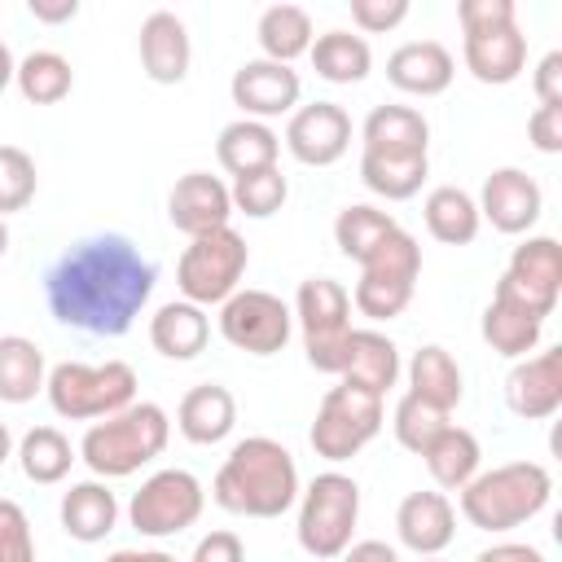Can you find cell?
<instances>
[{
    "mask_svg": "<svg viewBox=\"0 0 562 562\" xmlns=\"http://www.w3.org/2000/svg\"><path fill=\"white\" fill-rule=\"evenodd\" d=\"M299 465L285 443L272 435H246L228 448L224 465L215 470L211 496L220 509L241 518H281L299 501Z\"/></svg>",
    "mask_w": 562,
    "mask_h": 562,
    "instance_id": "2",
    "label": "cell"
},
{
    "mask_svg": "<svg viewBox=\"0 0 562 562\" xmlns=\"http://www.w3.org/2000/svg\"><path fill=\"white\" fill-rule=\"evenodd\" d=\"M228 198H233V211L250 215V220H268L285 206L290 198V180L281 176V167H268V171H250V176H237L228 184Z\"/></svg>",
    "mask_w": 562,
    "mask_h": 562,
    "instance_id": "40",
    "label": "cell"
},
{
    "mask_svg": "<svg viewBox=\"0 0 562 562\" xmlns=\"http://www.w3.org/2000/svg\"><path fill=\"white\" fill-rule=\"evenodd\" d=\"M417 277H422V246L413 233L395 228L360 259V281L351 290V307L369 321H395L413 303Z\"/></svg>",
    "mask_w": 562,
    "mask_h": 562,
    "instance_id": "6",
    "label": "cell"
},
{
    "mask_svg": "<svg viewBox=\"0 0 562 562\" xmlns=\"http://www.w3.org/2000/svg\"><path fill=\"white\" fill-rule=\"evenodd\" d=\"M211 338V316L198 303L171 299L149 316V342L167 360H193Z\"/></svg>",
    "mask_w": 562,
    "mask_h": 562,
    "instance_id": "29",
    "label": "cell"
},
{
    "mask_svg": "<svg viewBox=\"0 0 562 562\" xmlns=\"http://www.w3.org/2000/svg\"><path fill=\"white\" fill-rule=\"evenodd\" d=\"M422 220L426 233L443 246H470L479 237V202L461 189V184H435L422 202Z\"/></svg>",
    "mask_w": 562,
    "mask_h": 562,
    "instance_id": "32",
    "label": "cell"
},
{
    "mask_svg": "<svg viewBox=\"0 0 562 562\" xmlns=\"http://www.w3.org/2000/svg\"><path fill=\"white\" fill-rule=\"evenodd\" d=\"M378 430H382V395H369L360 386L338 382L321 395L307 439H312L316 457L338 465V461H351L364 443H373Z\"/></svg>",
    "mask_w": 562,
    "mask_h": 562,
    "instance_id": "10",
    "label": "cell"
},
{
    "mask_svg": "<svg viewBox=\"0 0 562 562\" xmlns=\"http://www.w3.org/2000/svg\"><path fill=\"white\" fill-rule=\"evenodd\" d=\"M505 404L522 422H544L562 408V347H544L536 356L514 360L505 373Z\"/></svg>",
    "mask_w": 562,
    "mask_h": 562,
    "instance_id": "17",
    "label": "cell"
},
{
    "mask_svg": "<svg viewBox=\"0 0 562 562\" xmlns=\"http://www.w3.org/2000/svg\"><path fill=\"white\" fill-rule=\"evenodd\" d=\"M364 154H386V158H426L430 145V123L413 105H373L360 123Z\"/></svg>",
    "mask_w": 562,
    "mask_h": 562,
    "instance_id": "23",
    "label": "cell"
},
{
    "mask_svg": "<svg viewBox=\"0 0 562 562\" xmlns=\"http://www.w3.org/2000/svg\"><path fill=\"white\" fill-rule=\"evenodd\" d=\"M294 321L303 334V351L307 364L316 373H342V356H347V338H351V294L342 281L334 277H307L299 281L294 294Z\"/></svg>",
    "mask_w": 562,
    "mask_h": 562,
    "instance_id": "8",
    "label": "cell"
},
{
    "mask_svg": "<svg viewBox=\"0 0 562 562\" xmlns=\"http://www.w3.org/2000/svg\"><path fill=\"white\" fill-rule=\"evenodd\" d=\"M18 465H22V474L31 483L48 487V483H61L70 474L75 448H70V439L57 426H35V430H26L18 439Z\"/></svg>",
    "mask_w": 562,
    "mask_h": 562,
    "instance_id": "37",
    "label": "cell"
},
{
    "mask_svg": "<svg viewBox=\"0 0 562 562\" xmlns=\"http://www.w3.org/2000/svg\"><path fill=\"white\" fill-rule=\"evenodd\" d=\"M527 140L540 154H562V101L536 105V114L527 119Z\"/></svg>",
    "mask_w": 562,
    "mask_h": 562,
    "instance_id": "46",
    "label": "cell"
},
{
    "mask_svg": "<svg viewBox=\"0 0 562 562\" xmlns=\"http://www.w3.org/2000/svg\"><path fill=\"white\" fill-rule=\"evenodd\" d=\"M18 92L31 101V105H57L70 97L75 88V70L70 61L57 53V48H35L18 61V75H13Z\"/></svg>",
    "mask_w": 562,
    "mask_h": 562,
    "instance_id": "36",
    "label": "cell"
},
{
    "mask_svg": "<svg viewBox=\"0 0 562 562\" xmlns=\"http://www.w3.org/2000/svg\"><path fill=\"white\" fill-rule=\"evenodd\" d=\"M31 18L35 22H48V26H61L70 18H79V0H26Z\"/></svg>",
    "mask_w": 562,
    "mask_h": 562,
    "instance_id": "51",
    "label": "cell"
},
{
    "mask_svg": "<svg viewBox=\"0 0 562 562\" xmlns=\"http://www.w3.org/2000/svg\"><path fill=\"white\" fill-rule=\"evenodd\" d=\"M338 378L369 395H386L400 382V347L382 329H351Z\"/></svg>",
    "mask_w": 562,
    "mask_h": 562,
    "instance_id": "24",
    "label": "cell"
},
{
    "mask_svg": "<svg viewBox=\"0 0 562 562\" xmlns=\"http://www.w3.org/2000/svg\"><path fill=\"white\" fill-rule=\"evenodd\" d=\"M154 263L123 237L97 233L75 241L44 277L48 312L92 338H119L154 294Z\"/></svg>",
    "mask_w": 562,
    "mask_h": 562,
    "instance_id": "1",
    "label": "cell"
},
{
    "mask_svg": "<svg viewBox=\"0 0 562 562\" xmlns=\"http://www.w3.org/2000/svg\"><path fill=\"white\" fill-rule=\"evenodd\" d=\"M171 439V417L154 400H136L114 417H101L79 439V461L97 479H127L154 457H162Z\"/></svg>",
    "mask_w": 562,
    "mask_h": 562,
    "instance_id": "3",
    "label": "cell"
},
{
    "mask_svg": "<svg viewBox=\"0 0 562 562\" xmlns=\"http://www.w3.org/2000/svg\"><path fill=\"white\" fill-rule=\"evenodd\" d=\"M553 496V474L540 461H505L479 470L461 487V514L479 531H514L531 522Z\"/></svg>",
    "mask_w": 562,
    "mask_h": 562,
    "instance_id": "4",
    "label": "cell"
},
{
    "mask_svg": "<svg viewBox=\"0 0 562 562\" xmlns=\"http://www.w3.org/2000/svg\"><path fill=\"white\" fill-rule=\"evenodd\" d=\"M189 562H246V544H241L237 531L215 527V531H206V536L193 544Z\"/></svg>",
    "mask_w": 562,
    "mask_h": 562,
    "instance_id": "47",
    "label": "cell"
},
{
    "mask_svg": "<svg viewBox=\"0 0 562 562\" xmlns=\"http://www.w3.org/2000/svg\"><path fill=\"white\" fill-rule=\"evenodd\" d=\"M307 57H312V70H316L325 83H360V79L373 70V48H369V40H364V35H351V31H342V26L316 35L312 48H307Z\"/></svg>",
    "mask_w": 562,
    "mask_h": 562,
    "instance_id": "34",
    "label": "cell"
},
{
    "mask_svg": "<svg viewBox=\"0 0 562 562\" xmlns=\"http://www.w3.org/2000/svg\"><path fill=\"white\" fill-rule=\"evenodd\" d=\"M48 364L35 338L26 334H0V400L4 404H26L44 391Z\"/></svg>",
    "mask_w": 562,
    "mask_h": 562,
    "instance_id": "33",
    "label": "cell"
},
{
    "mask_svg": "<svg viewBox=\"0 0 562 562\" xmlns=\"http://www.w3.org/2000/svg\"><path fill=\"white\" fill-rule=\"evenodd\" d=\"M338 562H400V553L386 544V540H351Z\"/></svg>",
    "mask_w": 562,
    "mask_h": 562,
    "instance_id": "50",
    "label": "cell"
},
{
    "mask_svg": "<svg viewBox=\"0 0 562 562\" xmlns=\"http://www.w3.org/2000/svg\"><path fill=\"white\" fill-rule=\"evenodd\" d=\"M193 61V44H189V26L180 13L171 9H154L140 22V66L154 83H180L189 75Z\"/></svg>",
    "mask_w": 562,
    "mask_h": 562,
    "instance_id": "20",
    "label": "cell"
},
{
    "mask_svg": "<svg viewBox=\"0 0 562 562\" xmlns=\"http://www.w3.org/2000/svg\"><path fill=\"white\" fill-rule=\"evenodd\" d=\"M422 562H439V558H422Z\"/></svg>",
    "mask_w": 562,
    "mask_h": 562,
    "instance_id": "56",
    "label": "cell"
},
{
    "mask_svg": "<svg viewBox=\"0 0 562 562\" xmlns=\"http://www.w3.org/2000/svg\"><path fill=\"white\" fill-rule=\"evenodd\" d=\"M35 189H40L35 158L18 145H0V220L13 211H26Z\"/></svg>",
    "mask_w": 562,
    "mask_h": 562,
    "instance_id": "42",
    "label": "cell"
},
{
    "mask_svg": "<svg viewBox=\"0 0 562 562\" xmlns=\"http://www.w3.org/2000/svg\"><path fill=\"white\" fill-rule=\"evenodd\" d=\"M61 527L70 540L79 544H97L114 531L119 522V496L110 492L105 479H83V483H70L61 492Z\"/></svg>",
    "mask_w": 562,
    "mask_h": 562,
    "instance_id": "26",
    "label": "cell"
},
{
    "mask_svg": "<svg viewBox=\"0 0 562 562\" xmlns=\"http://www.w3.org/2000/svg\"><path fill=\"white\" fill-rule=\"evenodd\" d=\"M105 562H176L167 549H114L105 553Z\"/></svg>",
    "mask_w": 562,
    "mask_h": 562,
    "instance_id": "52",
    "label": "cell"
},
{
    "mask_svg": "<svg viewBox=\"0 0 562 562\" xmlns=\"http://www.w3.org/2000/svg\"><path fill=\"white\" fill-rule=\"evenodd\" d=\"M426 176H430V158H386V154L360 149V180L369 193H378L386 202H404V198L422 193Z\"/></svg>",
    "mask_w": 562,
    "mask_h": 562,
    "instance_id": "38",
    "label": "cell"
},
{
    "mask_svg": "<svg viewBox=\"0 0 562 562\" xmlns=\"http://www.w3.org/2000/svg\"><path fill=\"white\" fill-rule=\"evenodd\" d=\"M176 426H180V435L189 443H202V448L228 439L233 426H237V400H233V391L220 386V382L189 386L184 400H180V408H176Z\"/></svg>",
    "mask_w": 562,
    "mask_h": 562,
    "instance_id": "25",
    "label": "cell"
},
{
    "mask_svg": "<svg viewBox=\"0 0 562 562\" xmlns=\"http://www.w3.org/2000/svg\"><path fill=\"white\" fill-rule=\"evenodd\" d=\"M233 105L241 110V119H277V114H294L299 110V97H303V79L294 66H281V61H268V57H250L233 70Z\"/></svg>",
    "mask_w": 562,
    "mask_h": 562,
    "instance_id": "14",
    "label": "cell"
},
{
    "mask_svg": "<svg viewBox=\"0 0 562 562\" xmlns=\"http://www.w3.org/2000/svg\"><path fill=\"white\" fill-rule=\"evenodd\" d=\"M220 334L246 356H277L294 334V312L268 290H237L220 303Z\"/></svg>",
    "mask_w": 562,
    "mask_h": 562,
    "instance_id": "12",
    "label": "cell"
},
{
    "mask_svg": "<svg viewBox=\"0 0 562 562\" xmlns=\"http://www.w3.org/2000/svg\"><path fill=\"white\" fill-rule=\"evenodd\" d=\"M408 391L417 400L452 413L461 404V395H465V378H461V364L452 360V351L439 347V342L417 347L413 360H408Z\"/></svg>",
    "mask_w": 562,
    "mask_h": 562,
    "instance_id": "31",
    "label": "cell"
},
{
    "mask_svg": "<svg viewBox=\"0 0 562 562\" xmlns=\"http://www.w3.org/2000/svg\"><path fill=\"white\" fill-rule=\"evenodd\" d=\"M246 263H250L246 237L237 228H215V233L189 237V246L176 259V285H180L184 303H198V307L215 303L220 307L228 294L241 290Z\"/></svg>",
    "mask_w": 562,
    "mask_h": 562,
    "instance_id": "9",
    "label": "cell"
},
{
    "mask_svg": "<svg viewBox=\"0 0 562 562\" xmlns=\"http://www.w3.org/2000/svg\"><path fill=\"white\" fill-rule=\"evenodd\" d=\"M277 154H281V136L259 119H233L215 136V158L233 180L277 167Z\"/></svg>",
    "mask_w": 562,
    "mask_h": 562,
    "instance_id": "27",
    "label": "cell"
},
{
    "mask_svg": "<svg viewBox=\"0 0 562 562\" xmlns=\"http://www.w3.org/2000/svg\"><path fill=\"white\" fill-rule=\"evenodd\" d=\"M0 562H35L31 518L18 501L0 496Z\"/></svg>",
    "mask_w": 562,
    "mask_h": 562,
    "instance_id": "43",
    "label": "cell"
},
{
    "mask_svg": "<svg viewBox=\"0 0 562 562\" xmlns=\"http://www.w3.org/2000/svg\"><path fill=\"white\" fill-rule=\"evenodd\" d=\"M496 290L509 294L514 303H522L527 312H536L540 321H549L558 299H562V246H558V237L540 233V237L518 241Z\"/></svg>",
    "mask_w": 562,
    "mask_h": 562,
    "instance_id": "13",
    "label": "cell"
},
{
    "mask_svg": "<svg viewBox=\"0 0 562 562\" xmlns=\"http://www.w3.org/2000/svg\"><path fill=\"white\" fill-rule=\"evenodd\" d=\"M474 202H479V220H487L496 233H509V237L531 233L544 211V193L536 176H527L522 167H496L483 180V193Z\"/></svg>",
    "mask_w": 562,
    "mask_h": 562,
    "instance_id": "16",
    "label": "cell"
},
{
    "mask_svg": "<svg viewBox=\"0 0 562 562\" xmlns=\"http://www.w3.org/2000/svg\"><path fill=\"white\" fill-rule=\"evenodd\" d=\"M457 18H461V31L474 35V31L514 26L518 22V9H514V0H461L457 4Z\"/></svg>",
    "mask_w": 562,
    "mask_h": 562,
    "instance_id": "44",
    "label": "cell"
},
{
    "mask_svg": "<svg viewBox=\"0 0 562 562\" xmlns=\"http://www.w3.org/2000/svg\"><path fill=\"white\" fill-rule=\"evenodd\" d=\"M4 250H9V224L0 220V259H4Z\"/></svg>",
    "mask_w": 562,
    "mask_h": 562,
    "instance_id": "55",
    "label": "cell"
},
{
    "mask_svg": "<svg viewBox=\"0 0 562 562\" xmlns=\"http://www.w3.org/2000/svg\"><path fill=\"white\" fill-rule=\"evenodd\" d=\"M395 531L417 558H439L457 536V509L448 492H408L395 509Z\"/></svg>",
    "mask_w": 562,
    "mask_h": 562,
    "instance_id": "19",
    "label": "cell"
},
{
    "mask_svg": "<svg viewBox=\"0 0 562 562\" xmlns=\"http://www.w3.org/2000/svg\"><path fill=\"white\" fill-rule=\"evenodd\" d=\"M13 75H18V61H13V53H9V44L0 40V92L13 83Z\"/></svg>",
    "mask_w": 562,
    "mask_h": 562,
    "instance_id": "53",
    "label": "cell"
},
{
    "mask_svg": "<svg viewBox=\"0 0 562 562\" xmlns=\"http://www.w3.org/2000/svg\"><path fill=\"white\" fill-rule=\"evenodd\" d=\"M422 461H426L430 479L439 483V492H461V487L483 470V448H479L474 430L448 422V426L426 443Z\"/></svg>",
    "mask_w": 562,
    "mask_h": 562,
    "instance_id": "30",
    "label": "cell"
},
{
    "mask_svg": "<svg viewBox=\"0 0 562 562\" xmlns=\"http://www.w3.org/2000/svg\"><path fill=\"white\" fill-rule=\"evenodd\" d=\"M479 329H483V342H487L496 356H505V360H522L527 351L540 347L544 321H540L536 312H527L522 303H514L509 294L492 290V303L483 307Z\"/></svg>",
    "mask_w": 562,
    "mask_h": 562,
    "instance_id": "28",
    "label": "cell"
},
{
    "mask_svg": "<svg viewBox=\"0 0 562 562\" xmlns=\"http://www.w3.org/2000/svg\"><path fill=\"white\" fill-rule=\"evenodd\" d=\"M531 88H536L540 105H553V101H562V53H558V48H553V53H544V57L536 61Z\"/></svg>",
    "mask_w": 562,
    "mask_h": 562,
    "instance_id": "48",
    "label": "cell"
},
{
    "mask_svg": "<svg viewBox=\"0 0 562 562\" xmlns=\"http://www.w3.org/2000/svg\"><path fill=\"white\" fill-rule=\"evenodd\" d=\"M294 505H299V544L307 558L329 562L351 544L360 522V483L351 474L342 470L316 474Z\"/></svg>",
    "mask_w": 562,
    "mask_h": 562,
    "instance_id": "7",
    "label": "cell"
},
{
    "mask_svg": "<svg viewBox=\"0 0 562 562\" xmlns=\"http://www.w3.org/2000/svg\"><path fill=\"white\" fill-rule=\"evenodd\" d=\"M400 224H395V215H386V211H378V206H369V202H351V206H342L338 211V220H334V246L347 255V259H364L386 233H395Z\"/></svg>",
    "mask_w": 562,
    "mask_h": 562,
    "instance_id": "39",
    "label": "cell"
},
{
    "mask_svg": "<svg viewBox=\"0 0 562 562\" xmlns=\"http://www.w3.org/2000/svg\"><path fill=\"white\" fill-rule=\"evenodd\" d=\"M474 562H549L536 544H522V540H501L483 553H474Z\"/></svg>",
    "mask_w": 562,
    "mask_h": 562,
    "instance_id": "49",
    "label": "cell"
},
{
    "mask_svg": "<svg viewBox=\"0 0 562 562\" xmlns=\"http://www.w3.org/2000/svg\"><path fill=\"white\" fill-rule=\"evenodd\" d=\"M9 457H13V435H9V426L0 422V465H4Z\"/></svg>",
    "mask_w": 562,
    "mask_h": 562,
    "instance_id": "54",
    "label": "cell"
},
{
    "mask_svg": "<svg viewBox=\"0 0 562 562\" xmlns=\"http://www.w3.org/2000/svg\"><path fill=\"white\" fill-rule=\"evenodd\" d=\"M255 35H259L263 57L268 61H281V66H290L294 57H303L312 48V40H316L312 35V18H307L303 4H268L259 13Z\"/></svg>",
    "mask_w": 562,
    "mask_h": 562,
    "instance_id": "35",
    "label": "cell"
},
{
    "mask_svg": "<svg viewBox=\"0 0 562 562\" xmlns=\"http://www.w3.org/2000/svg\"><path fill=\"white\" fill-rule=\"evenodd\" d=\"M408 18V0H351V22L369 35L395 31Z\"/></svg>",
    "mask_w": 562,
    "mask_h": 562,
    "instance_id": "45",
    "label": "cell"
},
{
    "mask_svg": "<svg viewBox=\"0 0 562 562\" xmlns=\"http://www.w3.org/2000/svg\"><path fill=\"white\" fill-rule=\"evenodd\" d=\"M461 61L479 83L505 88L522 75L527 66V35L514 26H496V31H474L461 40Z\"/></svg>",
    "mask_w": 562,
    "mask_h": 562,
    "instance_id": "21",
    "label": "cell"
},
{
    "mask_svg": "<svg viewBox=\"0 0 562 562\" xmlns=\"http://www.w3.org/2000/svg\"><path fill=\"white\" fill-rule=\"evenodd\" d=\"M44 395L53 413L66 422H101L136 404V369L127 360H105V364L61 360L48 369Z\"/></svg>",
    "mask_w": 562,
    "mask_h": 562,
    "instance_id": "5",
    "label": "cell"
},
{
    "mask_svg": "<svg viewBox=\"0 0 562 562\" xmlns=\"http://www.w3.org/2000/svg\"><path fill=\"white\" fill-rule=\"evenodd\" d=\"M457 75L452 53L439 40H408L386 57V79L408 97H439Z\"/></svg>",
    "mask_w": 562,
    "mask_h": 562,
    "instance_id": "22",
    "label": "cell"
},
{
    "mask_svg": "<svg viewBox=\"0 0 562 562\" xmlns=\"http://www.w3.org/2000/svg\"><path fill=\"white\" fill-rule=\"evenodd\" d=\"M202 505H206V492H202L198 474L167 465V470H154L132 492L127 522L149 540H167V536H180L184 527H193L202 518Z\"/></svg>",
    "mask_w": 562,
    "mask_h": 562,
    "instance_id": "11",
    "label": "cell"
},
{
    "mask_svg": "<svg viewBox=\"0 0 562 562\" xmlns=\"http://www.w3.org/2000/svg\"><path fill=\"white\" fill-rule=\"evenodd\" d=\"M448 417L452 413H443V408H435V404H426V400H417L413 391H404L400 400H395V413H391V430H395V439H400V448H408V452H426V443L448 426Z\"/></svg>",
    "mask_w": 562,
    "mask_h": 562,
    "instance_id": "41",
    "label": "cell"
},
{
    "mask_svg": "<svg viewBox=\"0 0 562 562\" xmlns=\"http://www.w3.org/2000/svg\"><path fill=\"white\" fill-rule=\"evenodd\" d=\"M351 145V114L338 101H307L285 123V149L303 167H329Z\"/></svg>",
    "mask_w": 562,
    "mask_h": 562,
    "instance_id": "15",
    "label": "cell"
},
{
    "mask_svg": "<svg viewBox=\"0 0 562 562\" xmlns=\"http://www.w3.org/2000/svg\"><path fill=\"white\" fill-rule=\"evenodd\" d=\"M228 215H233L228 184L220 176H211V171H189L167 193V220L184 237H202V233L228 228Z\"/></svg>",
    "mask_w": 562,
    "mask_h": 562,
    "instance_id": "18",
    "label": "cell"
}]
</instances>
